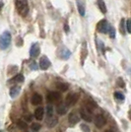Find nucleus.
<instances>
[{"label":"nucleus","mask_w":131,"mask_h":132,"mask_svg":"<svg viewBox=\"0 0 131 132\" xmlns=\"http://www.w3.org/2000/svg\"><path fill=\"white\" fill-rule=\"evenodd\" d=\"M16 4L17 11L20 15L26 16L29 12V5H28V0H16L15 1Z\"/></svg>","instance_id":"nucleus-1"},{"label":"nucleus","mask_w":131,"mask_h":132,"mask_svg":"<svg viewBox=\"0 0 131 132\" xmlns=\"http://www.w3.org/2000/svg\"><path fill=\"white\" fill-rule=\"evenodd\" d=\"M11 34L9 31H5L1 35V39H0V44H1V50H5L6 48L9 47V45L11 44Z\"/></svg>","instance_id":"nucleus-2"},{"label":"nucleus","mask_w":131,"mask_h":132,"mask_svg":"<svg viewBox=\"0 0 131 132\" xmlns=\"http://www.w3.org/2000/svg\"><path fill=\"white\" fill-rule=\"evenodd\" d=\"M80 116L83 119L87 122H92L93 121V116H92V110H90L87 108H82L80 110Z\"/></svg>","instance_id":"nucleus-3"},{"label":"nucleus","mask_w":131,"mask_h":132,"mask_svg":"<svg viewBox=\"0 0 131 132\" xmlns=\"http://www.w3.org/2000/svg\"><path fill=\"white\" fill-rule=\"evenodd\" d=\"M78 99H79V95H78L77 93L69 94V95L66 97L65 104L67 105H69V106H71V105H74L77 103Z\"/></svg>","instance_id":"nucleus-4"},{"label":"nucleus","mask_w":131,"mask_h":132,"mask_svg":"<svg viewBox=\"0 0 131 132\" xmlns=\"http://www.w3.org/2000/svg\"><path fill=\"white\" fill-rule=\"evenodd\" d=\"M98 31L100 33H103V34H107L109 33V24L107 20H102L100 21L98 24Z\"/></svg>","instance_id":"nucleus-5"},{"label":"nucleus","mask_w":131,"mask_h":132,"mask_svg":"<svg viewBox=\"0 0 131 132\" xmlns=\"http://www.w3.org/2000/svg\"><path fill=\"white\" fill-rule=\"evenodd\" d=\"M95 125L98 128H102L103 126H104V124L107 123V119L103 114H97L95 116Z\"/></svg>","instance_id":"nucleus-6"},{"label":"nucleus","mask_w":131,"mask_h":132,"mask_svg":"<svg viewBox=\"0 0 131 132\" xmlns=\"http://www.w3.org/2000/svg\"><path fill=\"white\" fill-rule=\"evenodd\" d=\"M60 98H61V95L60 93L58 92H53V91H51V92H48L47 95H46V100L50 102V103H52V102H57V101H59Z\"/></svg>","instance_id":"nucleus-7"},{"label":"nucleus","mask_w":131,"mask_h":132,"mask_svg":"<svg viewBox=\"0 0 131 132\" xmlns=\"http://www.w3.org/2000/svg\"><path fill=\"white\" fill-rule=\"evenodd\" d=\"M58 55H59V57L61 59H68L69 57H70V55H71V52L68 50V48H66L65 46H62V47H60L59 50H58Z\"/></svg>","instance_id":"nucleus-8"},{"label":"nucleus","mask_w":131,"mask_h":132,"mask_svg":"<svg viewBox=\"0 0 131 132\" xmlns=\"http://www.w3.org/2000/svg\"><path fill=\"white\" fill-rule=\"evenodd\" d=\"M51 65L50 63V60L46 56H43L40 59H39V68L43 69V70H46L47 68H49Z\"/></svg>","instance_id":"nucleus-9"},{"label":"nucleus","mask_w":131,"mask_h":132,"mask_svg":"<svg viewBox=\"0 0 131 132\" xmlns=\"http://www.w3.org/2000/svg\"><path fill=\"white\" fill-rule=\"evenodd\" d=\"M68 122L70 125H75L79 122V116L77 114L75 111H72L68 116Z\"/></svg>","instance_id":"nucleus-10"},{"label":"nucleus","mask_w":131,"mask_h":132,"mask_svg":"<svg viewBox=\"0 0 131 132\" xmlns=\"http://www.w3.org/2000/svg\"><path fill=\"white\" fill-rule=\"evenodd\" d=\"M39 52H40V48H39L38 44L36 43V44H32L31 50H30V54H31V56L32 57H37V56H38Z\"/></svg>","instance_id":"nucleus-11"},{"label":"nucleus","mask_w":131,"mask_h":132,"mask_svg":"<svg viewBox=\"0 0 131 132\" xmlns=\"http://www.w3.org/2000/svg\"><path fill=\"white\" fill-rule=\"evenodd\" d=\"M56 111L59 116H63L67 112V105L66 104H63V103H60L57 105L56 106Z\"/></svg>","instance_id":"nucleus-12"},{"label":"nucleus","mask_w":131,"mask_h":132,"mask_svg":"<svg viewBox=\"0 0 131 132\" xmlns=\"http://www.w3.org/2000/svg\"><path fill=\"white\" fill-rule=\"evenodd\" d=\"M44 108L39 106V108H38L37 110H35V117H36L37 120H42L44 118Z\"/></svg>","instance_id":"nucleus-13"},{"label":"nucleus","mask_w":131,"mask_h":132,"mask_svg":"<svg viewBox=\"0 0 131 132\" xmlns=\"http://www.w3.org/2000/svg\"><path fill=\"white\" fill-rule=\"evenodd\" d=\"M42 101H43V97H42V95H39L38 93L34 94L33 97H32V100H31V102H32V104L34 105H39L42 103Z\"/></svg>","instance_id":"nucleus-14"},{"label":"nucleus","mask_w":131,"mask_h":132,"mask_svg":"<svg viewBox=\"0 0 131 132\" xmlns=\"http://www.w3.org/2000/svg\"><path fill=\"white\" fill-rule=\"evenodd\" d=\"M20 92H21V88L18 87V86H14V87L10 90V96H11V98H13V99L17 98V97L19 96Z\"/></svg>","instance_id":"nucleus-15"},{"label":"nucleus","mask_w":131,"mask_h":132,"mask_svg":"<svg viewBox=\"0 0 131 132\" xmlns=\"http://www.w3.org/2000/svg\"><path fill=\"white\" fill-rule=\"evenodd\" d=\"M77 7H78V11L80 13V15L85 16V7H84L83 3L80 0H77Z\"/></svg>","instance_id":"nucleus-16"},{"label":"nucleus","mask_w":131,"mask_h":132,"mask_svg":"<svg viewBox=\"0 0 131 132\" xmlns=\"http://www.w3.org/2000/svg\"><path fill=\"white\" fill-rule=\"evenodd\" d=\"M97 3H98V6H99V8H100V10L103 12L104 14L107 13V5H105V3L104 2V0H98Z\"/></svg>","instance_id":"nucleus-17"},{"label":"nucleus","mask_w":131,"mask_h":132,"mask_svg":"<svg viewBox=\"0 0 131 132\" xmlns=\"http://www.w3.org/2000/svg\"><path fill=\"white\" fill-rule=\"evenodd\" d=\"M53 116V106L51 105H48L46 106V116L47 118H51Z\"/></svg>","instance_id":"nucleus-18"},{"label":"nucleus","mask_w":131,"mask_h":132,"mask_svg":"<svg viewBox=\"0 0 131 132\" xmlns=\"http://www.w3.org/2000/svg\"><path fill=\"white\" fill-rule=\"evenodd\" d=\"M12 82H15V83H22V82H24V76H23L22 74H19V75L15 76V77L13 78L11 81H10V83H12Z\"/></svg>","instance_id":"nucleus-19"},{"label":"nucleus","mask_w":131,"mask_h":132,"mask_svg":"<svg viewBox=\"0 0 131 132\" xmlns=\"http://www.w3.org/2000/svg\"><path fill=\"white\" fill-rule=\"evenodd\" d=\"M57 88L59 89L60 91H62V92H65L68 90V85L65 84V83H57Z\"/></svg>","instance_id":"nucleus-20"},{"label":"nucleus","mask_w":131,"mask_h":132,"mask_svg":"<svg viewBox=\"0 0 131 132\" xmlns=\"http://www.w3.org/2000/svg\"><path fill=\"white\" fill-rule=\"evenodd\" d=\"M109 38H111V39H114L115 38V29L112 27V26H109Z\"/></svg>","instance_id":"nucleus-21"},{"label":"nucleus","mask_w":131,"mask_h":132,"mask_svg":"<svg viewBox=\"0 0 131 132\" xmlns=\"http://www.w3.org/2000/svg\"><path fill=\"white\" fill-rule=\"evenodd\" d=\"M114 98L117 101H123L124 100V95L120 92H115L114 93Z\"/></svg>","instance_id":"nucleus-22"},{"label":"nucleus","mask_w":131,"mask_h":132,"mask_svg":"<svg viewBox=\"0 0 131 132\" xmlns=\"http://www.w3.org/2000/svg\"><path fill=\"white\" fill-rule=\"evenodd\" d=\"M49 119H50V120H48L46 122L49 127H53L57 124V119H56V118H49Z\"/></svg>","instance_id":"nucleus-23"},{"label":"nucleus","mask_w":131,"mask_h":132,"mask_svg":"<svg viewBox=\"0 0 131 132\" xmlns=\"http://www.w3.org/2000/svg\"><path fill=\"white\" fill-rule=\"evenodd\" d=\"M31 127H32V130H33V131L37 132L40 129V127L42 126H40V124H39V123H33Z\"/></svg>","instance_id":"nucleus-24"},{"label":"nucleus","mask_w":131,"mask_h":132,"mask_svg":"<svg viewBox=\"0 0 131 132\" xmlns=\"http://www.w3.org/2000/svg\"><path fill=\"white\" fill-rule=\"evenodd\" d=\"M18 126H19V128H21V129H26L28 125L26 122H24L23 120H20L18 121Z\"/></svg>","instance_id":"nucleus-25"},{"label":"nucleus","mask_w":131,"mask_h":132,"mask_svg":"<svg viewBox=\"0 0 131 132\" xmlns=\"http://www.w3.org/2000/svg\"><path fill=\"white\" fill-rule=\"evenodd\" d=\"M126 29H127V32L131 34V19H128L126 21Z\"/></svg>","instance_id":"nucleus-26"},{"label":"nucleus","mask_w":131,"mask_h":132,"mask_svg":"<svg viewBox=\"0 0 131 132\" xmlns=\"http://www.w3.org/2000/svg\"><path fill=\"white\" fill-rule=\"evenodd\" d=\"M80 127H81V129H82L84 132H90V127L88 126V125H86V124L83 123V124H81Z\"/></svg>","instance_id":"nucleus-27"},{"label":"nucleus","mask_w":131,"mask_h":132,"mask_svg":"<svg viewBox=\"0 0 131 132\" xmlns=\"http://www.w3.org/2000/svg\"><path fill=\"white\" fill-rule=\"evenodd\" d=\"M120 28H121V33L124 34V19L121 20V23H120Z\"/></svg>","instance_id":"nucleus-28"},{"label":"nucleus","mask_w":131,"mask_h":132,"mask_svg":"<svg viewBox=\"0 0 131 132\" xmlns=\"http://www.w3.org/2000/svg\"><path fill=\"white\" fill-rule=\"evenodd\" d=\"M30 67H31L33 70L38 69V66H37V63H36V62H32V63H31V65H30Z\"/></svg>","instance_id":"nucleus-29"},{"label":"nucleus","mask_w":131,"mask_h":132,"mask_svg":"<svg viewBox=\"0 0 131 132\" xmlns=\"http://www.w3.org/2000/svg\"><path fill=\"white\" fill-rule=\"evenodd\" d=\"M24 118H25V120H26V121H32V119H33V116H31V114H28V116H26Z\"/></svg>","instance_id":"nucleus-30"},{"label":"nucleus","mask_w":131,"mask_h":132,"mask_svg":"<svg viewBox=\"0 0 131 132\" xmlns=\"http://www.w3.org/2000/svg\"><path fill=\"white\" fill-rule=\"evenodd\" d=\"M65 30H66V33H68V26L67 25L65 26Z\"/></svg>","instance_id":"nucleus-31"},{"label":"nucleus","mask_w":131,"mask_h":132,"mask_svg":"<svg viewBox=\"0 0 131 132\" xmlns=\"http://www.w3.org/2000/svg\"><path fill=\"white\" fill-rule=\"evenodd\" d=\"M105 132H113V131H110V130H108V131H105Z\"/></svg>","instance_id":"nucleus-32"},{"label":"nucleus","mask_w":131,"mask_h":132,"mask_svg":"<svg viewBox=\"0 0 131 132\" xmlns=\"http://www.w3.org/2000/svg\"><path fill=\"white\" fill-rule=\"evenodd\" d=\"M130 118H131V113H130Z\"/></svg>","instance_id":"nucleus-33"}]
</instances>
